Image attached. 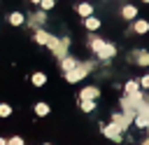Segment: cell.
<instances>
[{"mask_svg":"<svg viewBox=\"0 0 149 145\" xmlns=\"http://www.w3.org/2000/svg\"><path fill=\"white\" fill-rule=\"evenodd\" d=\"M40 7L47 12V9H51V7H54V0H42V2H40Z\"/></svg>","mask_w":149,"mask_h":145,"instance_id":"44dd1931","label":"cell"},{"mask_svg":"<svg viewBox=\"0 0 149 145\" xmlns=\"http://www.w3.org/2000/svg\"><path fill=\"white\" fill-rule=\"evenodd\" d=\"M137 87H140V84H137V82H133V80H130V82H126V94H130V91H137Z\"/></svg>","mask_w":149,"mask_h":145,"instance_id":"ffe728a7","label":"cell"},{"mask_svg":"<svg viewBox=\"0 0 149 145\" xmlns=\"http://www.w3.org/2000/svg\"><path fill=\"white\" fill-rule=\"evenodd\" d=\"M79 96H81V98H93V101H95V98L100 96V91H98V87H86V89H81Z\"/></svg>","mask_w":149,"mask_h":145,"instance_id":"8992f818","label":"cell"},{"mask_svg":"<svg viewBox=\"0 0 149 145\" xmlns=\"http://www.w3.org/2000/svg\"><path fill=\"white\" fill-rule=\"evenodd\" d=\"M49 37H51V35H49L47 30H42V28H37V30H35V42H37V44H47V42H49Z\"/></svg>","mask_w":149,"mask_h":145,"instance_id":"52a82bcc","label":"cell"},{"mask_svg":"<svg viewBox=\"0 0 149 145\" xmlns=\"http://www.w3.org/2000/svg\"><path fill=\"white\" fill-rule=\"evenodd\" d=\"M0 145H7V140H5V138H0Z\"/></svg>","mask_w":149,"mask_h":145,"instance_id":"cb8c5ba5","label":"cell"},{"mask_svg":"<svg viewBox=\"0 0 149 145\" xmlns=\"http://www.w3.org/2000/svg\"><path fill=\"white\" fill-rule=\"evenodd\" d=\"M44 145H49V143H44Z\"/></svg>","mask_w":149,"mask_h":145,"instance_id":"4316f807","label":"cell"},{"mask_svg":"<svg viewBox=\"0 0 149 145\" xmlns=\"http://www.w3.org/2000/svg\"><path fill=\"white\" fill-rule=\"evenodd\" d=\"M47 21V14H44V9L42 12H37V14H33V26H42Z\"/></svg>","mask_w":149,"mask_h":145,"instance_id":"9a60e30c","label":"cell"},{"mask_svg":"<svg viewBox=\"0 0 149 145\" xmlns=\"http://www.w3.org/2000/svg\"><path fill=\"white\" fill-rule=\"evenodd\" d=\"M135 61H137L140 65H149V54H147V51H137V54H135Z\"/></svg>","mask_w":149,"mask_h":145,"instance_id":"e0dca14e","label":"cell"},{"mask_svg":"<svg viewBox=\"0 0 149 145\" xmlns=\"http://www.w3.org/2000/svg\"><path fill=\"white\" fill-rule=\"evenodd\" d=\"M102 131H105V136H107V138H112V140H116V143H119V140H121V131H123V129H121L119 124H114V122H112V124H109V126H105Z\"/></svg>","mask_w":149,"mask_h":145,"instance_id":"7a4b0ae2","label":"cell"},{"mask_svg":"<svg viewBox=\"0 0 149 145\" xmlns=\"http://www.w3.org/2000/svg\"><path fill=\"white\" fill-rule=\"evenodd\" d=\"M12 115V105L9 103H0V117H9Z\"/></svg>","mask_w":149,"mask_h":145,"instance_id":"d6986e66","label":"cell"},{"mask_svg":"<svg viewBox=\"0 0 149 145\" xmlns=\"http://www.w3.org/2000/svg\"><path fill=\"white\" fill-rule=\"evenodd\" d=\"M93 108H95V101L93 98H81V110L84 112H91Z\"/></svg>","mask_w":149,"mask_h":145,"instance_id":"2e32d148","label":"cell"},{"mask_svg":"<svg viewBox=\"0 0 149 145\" xmlns=\"http://www.w3.org/2000/svg\"><path fill=\"white\" fill-rule=\"evenodd\" d=\"M147 30H149V23L147 21H142V19L135 21V33H147Z\"/></svg>","mask_w":149,"mask_h":145,"instance_id":"ac0fdd59","label":"cell"},{"mask_svg":"<svg viewBox=\"0 0 149 145\" xmlns=\"http://www.w3.org/2000/svg\"><path fill=\"white\" fill-rule=\"evenodd\" d=\"M7 21H9V23H12V26H21V23H23V21H26V16H23V14H21V12H12V14H9V19H7Z\"/></svg>","mask_w":149,"mask_h":145,"instance_id":"ba28073f","label":"cell"},{"mask_svg":"<svg viewBox=\"0 0 149 145\" xmlns=\"http://www.w3.org/2000/svg\"><path fill=\"white\" fill-rule=\"evenodd\" d=\"M35 115L37 117H47L49 115V105L47 103H35Z\"/></svg>","mask_w":149,"mask_h":145,"instance_id":"4fadbf2b","label":"cell"},{"mask_svg":"<svg viewBox=\"0 0 149 145\" xmlns=\"http://www.w3.org/2000/svg\"><path fill=\"white\" fill-rule=\"evenodd\" d=\"M144 2H149V0H144Z\"/></svg>","mask_w":149,"mask_h":145,"instance_id":"484cf974","label":"cell"},{"mask_svg":"<svg viewBox=\"0 0 149 145\" xmlns=\"http://www.w3.org/2000/svg\"><path fill=\"white\" fill-rule=\"evenodd\" d=\"M121 14H123L126 19H135V16H137V9H135L133 5H126V7L121 9Z\"/></svg>","mask_w":149,"mask_h":145,"instance_id":"5bb4252c","label":"cell"},{"mask_svg":"<svg viewBox=\"0 0 149 145\" xmlns=\"http://www.w3.org/2000/svg\"><path fill=\"white\" fill-rule=\"evenodd\" d=\"M112 122H114V124H119V126L126 131V129H128V124H130V117H128L126 112H114V115H112Z\"/></svg>","mask_w":149,"mask_h":145,"instance_id":"3957f363","label":"cell"},{"mask_svg":"<svg viewBox=\"0 0 149 145\" xmlns=\"http://www.w3.org/2000/svg\"><path fill=\"white\" fill-rule=\"evenodd\" d=\"M114 54H116V49H114V44H107V42H105V44H102V49L98 51V56H100L102 61H107V58H112Z\"/></svg>","mask_w":149,"mask_h":145,"instance_id":"277c9868","label":"cell"},{"mask_svg":"<svg viewBox=\"0 0 149 145\" xmlns=\"http://www.w3.org/2000/svg\"><path fill=\"white\" fill-rule=\"evenodd\" d=\"M30 82H33L35 87H42V84H47V75H44V72H35V75L30 77Z\"/></svg>","mask_w":149,"mask_h":145,"instance_id":"7c38bea8","label":"cell"},{"mask_svg":"<svg viewBox=\"0 0 149 145\" xmlns=\"http://www.w3.org/2000/svg\"><path fill=\"white\" fill-rule=\"evenodd\" d=\"M77 12H79V14H81V16L86 19V16H91V14H93V7H91L88 2H81V5L77 7Z\"/></svg>","mask_w":149,"mask_h":145,"instance_id":"30bf717a","label":"cell"},{"mask_svg":"<svg viewBox=\"0 0 149 145\" xmlns=\"http://www.w3.org/2000/svg\"><path fill=\"white\" fill-rule=\"evenodd\" d=\"M30 2H35V5H40V2H42V0H30Z\"/></svg>","mask_w":149,"mask_h":145,"instance_id":"d4e9b609","label":"cell"},{"mask_svg":"<svg viewBox=\"0 0 149 145\" xmlns=\"http://www.w3.org/2000/svg\"><path fill=\"white\" fill-rule=\"evenodd\" d=\"M77 65H79V61L72 58V56H63V58H61V68H63V72H68V70H72V68H77Z\"/></svg>","mask_w":149,"mask_h":145,"instance_id":"5b68a950","label":"cell"},{"mask_svg":"<svg viewBox=\"0 0 149 145\" xmlns=\"http://www.w3.org/2000/svg\"><path fill=\"white\" fill-rule=\"evenodd\" d=\"M91 68H93V63H79L77 68H72V70H68V72H65V80L74 84V82L84 80V77L88 75V70H91Z\"/></svg>","mask_w":149,"mask_h":145,"instance_id":"6da1fadb","label":"cell"},{"mask_svg":"<svg viewBox=\"0 0 149 145\" xmlns=\"http://www.w3.org/2000/svg\"><path fill=\"white\" fill-rule=\"evenodd\" d=\"M68 44H70V40H68V37H61V47L56 49V56H58V58H63V56H65V51H68Z\"/></svg>","mask_w":149,"mask_h":145,"instance_id":"8fae6325","label":"cell"},{"mask_svg":"<svg viewBox=\"0 0 149 145\" xmlns=\"http://www.w3.org/2000/svg\"><path fill=\"white\" fill-rule=\"evenodd\" d=\"M7 145H23V138L14 136V138H9V140H7Z\"/></svg>","mask_w":149,"mask_h":145,"instance_id":"7402d4cb","label":"cell"},{"mask_svg":"<svg viewBox=\"0 0 149 145\" xmlns=\"http://www.w3.org/2000/svg\"><path fill=\"white\" fill-rule=\"evenodd\" d=\"M140 84H142V87H147V89H149V75H144V77H142V80H140Z\"/></svg>","mask_w":149,"mask_h":145,"instance_id":"603a6c76","label":"cell"},{"mask_svg":"<svg viewBox=\"0 0 149 145\" xmlns=\"http://www.w3.org/2000/svg\"><path fill=\"white\" fill-rule=\"evenodd\" d=\"M84 26H86L88 30H95V28H100V19H95V16L91 14V16H86V19H84Z\"/></svg>","mask_w":149,"mask_h":145,"instance_id":"9c48e42d","label":"cell"}]
</instances>
